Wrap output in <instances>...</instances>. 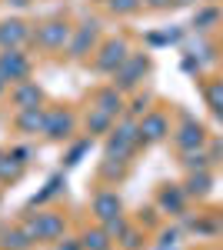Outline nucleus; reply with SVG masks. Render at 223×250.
<instances>
[{
    "label": "nucleus",
    "mask_w": 223,
    "mask_h": 250,
    "mask_svg": "<svg viewBox=\"0 0 223 250\" xmlns=\"http://www.w3.org/2000/svg\"><path fill=\"white\" fill-rule=\"evenodd\" d=\"M0 67H3V70H10V74H23V70H27V63L17 60V57H3V60H0Z\"/></svg>",
    "instance_id": "6"
},
{
    "label": "nucleus",
    "mask_w": 223,
    "mask_h": 250,
    "mask_svg": "<svg viewBox=\"0 0 223 250\" xmlns=\"http://www.w3.org/2000/svg\"><path fill=\"white\" fill-rule=\"evenodd\" d=\"M180 204H183V193H180V190H167V193H163V207L180 210Z\"/></svg>",
    "instance_id": "7"
},
{
    "label": "nucleus",
    "mask_w": 223,
    "mask_h": 250,
    "mask_svg": "<svg viewBox=\"0 0 223 250\" xmlns=\"http://www.w3.org/2000/svg\"><path fill=\"white\" fill-rule=\"evenodd\" d=\"M150 3H167V0H150Z\"/></svg>",
    "instance_id": "11"
},
{
    "label": "nucleus",
    "mask_w": 223,
    "mask_h": 250,
    "mask_svg": "<svg viewBox=\"0 0 223 250\" xmlns=\"http://www.w3.org/2000/svg\"><path fill=\"white\" fill-rule=\"evenodd\" d=\"M113 7H120V10H133L137 0H113Z\"/></svg>",
    "instance_id": "10"
},
{
    "label": "nucleus",
    "mask_w": 223,
    "mask_h": 250,
    "mask_svg": "<svg viewBox=\"0 0 223 250\" xmlns=\"http://www.w3.org/2000/svg\"><path fill=\"white\" fill-rule=\"evenodd\" d=\"M103 54H107V57L100 60V67H103V70H113V63H120V60H123L127 47H123L120 40H113V43H107V50H103Z\"/></svg>",
    "instance_id": "2"
},
{
    "label": "nucleus",
    "mask_w": 223,
    "mask_h": 250,
    "mask_svg": "<svg viewBox=\"0 0 223 250\" xmlns=\"http://www.w3.org/2000/svg\"><path fill=\"white\" fill-rule=\"evenodd\" d=\"M210 104H213V110L223 117V83H213V87H210Z\"/></svg>",
    "instance_id": "5"
},
{
    "label": "nucleus",
    "mask_w": 223,
    "mask_h": 250,
    "mask_svg": "<svg viewBox=\"0 0 223 250\" xmlns=\"http://www.w3.org/2000/svg\"><path fill=\"white\" fill-rule=\"evenodd\" d=\"M7 27H10V30H0V37L3 40H17L20 37V23H7Z\"/></svg>",
    "instance_id": "9"
},
{
    "label": "nucleus",
    "mask_w": 223,
    "mask_h": 250,
    "mask_svg": "<svg viewBox=\"0 0 223 250\" xmlns=\"http://www.w3.org/2000/svg\"><path fill=\"white\" fill-rule=\"evenodd\" d=\"M206 184H210L206 177H193L190 180V193H206Z\"/></svg>",
    "instance_id": "8"
},
{
    "label": "nucleus",
    "mask_w": 223,
    "mask_h": 250,
    "mask_svg": "<svg viewBox=\"0 0 223 250\" xmlns=\"http://www.w3.org/2000/svg\"><path fill=\"white\" fill-rule=\"evenodd\" d=\"M140 134H147L150 140H160V137L167 134V120L160 114H153V117H147L143 124H140Z\"/></svg>",
    "instance_id": "1"
},
{
    "label": "nucleus",
    "mask_w": 223,
    "mask_h": 250,
    "mask_svg": "<svg viewBox=\"0 0 223 250\" xmlns=\"http://www.w3.org/2000/svg\"><path fill=\"white\" fill-rule=\"evenodd\" d=\"M117 207H120V204H117V197H110V193H103V197L97 200V210H100V217H113V213H117Z\"/></svg>",
    "instance_id": "4"
},
{
    "label": "nucleus",
    "mask_w": 223,
    "mask_h": 250,
    "mask_svg": "<svg viewBox=\"0 0 223 250\" xmlns=\"http://www.w3.org/2000/svg\"><path fill=\"white\" fill-rule=\"evenodd\" d=\"M177 140H180V147H193V144H200V140H203V130H200V127H193V124H186L183 134L177 137Z\"/></svg>",
    "instance_id": "3"
}]
</instances>
